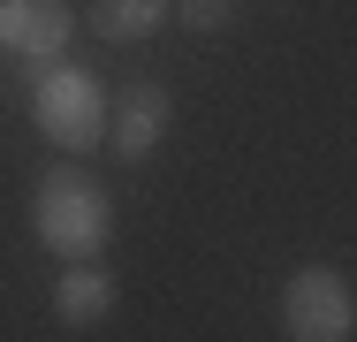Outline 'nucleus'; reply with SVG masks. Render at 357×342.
<instances>
[{
	"label": "nucleus",
	"mask_w": 357,
	"mask_h": 342,
	"mask_svg": "<svg viewBox=\"0 0 357 342\" xmlns=\"http://www.w3.org/2000/svg\"><path fill=\"white\" fill-rule=\"evenodd\" d=\"M31 228H38V244L54 251V259H99V244H107V228H114V205L107 191L84 175V168H54L46 183H38V198H31Z\"/></svg>",
	"instance_id": "f257e3e1"
},
{
	"label": "nucleus",
	"mask_w": 357,
	"mask_h": 342,
	"mask_svg": "<svg viewBox=\"0 0 357 342\" xmlns=\"http://www.w3.org/2000/svg\"><path fill=\"white\" fill-rule=\"evenodd\" d=\"M114 297H122L114 274H107V267H84V259H69L61 281H54V312H61L69 327H99V320L114 312Z\"/></svg>",
	"instance_id": "423d86ee"
},
{
	"label": "nucleus",
	"mask_w": 357,
	"mask_h": 342,
	"mask_svg": "<svg viewBox=\"0 0 357 342\" xmlns=\"http://www.w3.org/2000/svg\"><path fill=\"white\" fill-rule=\"evenodd\" d=\"M167 23V0H91V31L130 46V38H152Z\"/></svg>",
	"instance_id": "0eeeda50"
},
{
	"label": "nucleus",
	"mask_w": 357,
	"mask_h": 342,
	"mask_svg": "<svg viewBox=\"0 0 357 342\" xmlns=\"http://www.w3.org/2000/svg\"><path fill=\"white\" fill-rule=\"evenodd\" d=\"M76 15L61 0H0V54H23V61H61L69 54Z\"/></svg>",
	"instance_id": "20e7f679"
},
{
	"label": "nucleus",
	"mask_w": 357,
	"mask_h": 342,
	"mask_svg": "<svg viewBox=\"0 0 357 342\" xmlns=\"http://www.w3.org/2000/svg\"><path fill=\"white\" fill-rule=\"evenodd\" d=\"M175 122V99H167V84H130V99H122V114H114V152L137 168L160 152V137Z\"/></svg>",
	"instance_id": "39448f33"
},
{
	"label": "nucleus",
	"mask_w": 357,
	"mask_h": 342,
	"mask_svg": "<svg viewBox=\"0 0 357 342\" xmlns=\"http://www.w3.org/2000/svg\"><path fill=\"white\" fill-rule=\"evenodd\" d=\"M282 327L289 342H350L357 335V297L335 267H296L282 297Z\"/></svg>",
	"instance_id": "7ed1b4c3"
},
{
	"label": "nucleus",
	"mask_w": 357,
	"mask_h": 342,
	"mask_svg": "<svg viewBox=\"0 0 357 342\" xmlns=\"http://www.w3.org/2000/svg\"><path fill=\"white\" fill-rule=\"evenodd\" d=\"M31 122L54 137L61 152H91L99 130H107V84L91 68H61V61H38V84H31Z\"/></svg>",
	"instance_id": "f03ea898"
},
{
	"label": "nucleus",
	"mask_w": 357,
	"mask_h": 342,
	"mask_svg": "<svg viewBox=\"0 0 357 342\" xmlns=\"http://www.w3.org/2000/svg\"><path fill=\"white\" fill-rule=\"evenodd\" d=\"M175 15H183L190 31H220V23H228V0H175Z\"/></svg>",
	"instance_id": "6e6552de"
}]
</instances>
